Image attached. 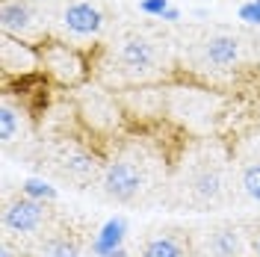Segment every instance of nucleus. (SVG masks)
<instances>
[{"label":"nucleus","mask_w":260,"mask_h":257,"mask_svg":"<svg viewBox=\"0 0 260 257\" xmlns=\"http://www.w3.org/2000/svg\"><path fill=\"white\" fill-rule=\"evenodd\" d=\"M39 71L62 89H80L89 80V59L59 39H45L39 45Z\"/></svg>","instance_id":"obj_1"},{"label":"nucleus","mask_w":260,"mask_h":257,"mask_svg":"<svg viewBox=\"0 0 260 257\" xmlns=\"http://www.w3.org/2000/svg\"><path fill=\"white\" fill-rule=\"evenodd\" d=\"M145 186V169L139 166V160L130 157H115L107 163L104 169V192L107 198H113L118 204H127Z\"/></svg>","instance_id":"obj_2"},{"label":"nucleus","mask_w":260,"mask_h":257,"mask_svg":"<svg viewBox=\"0 0 260 257\" xmlns=\"http://www.w3.org/2000/svg\"><path fill=\"white\" fill-rule=\"evenodd\" d=\"M0 30L12 39H21L27 45H42L48 36L42 30L39 12L32 9V0H3L0 6Z\"/></svg>","instance_id":"obj_3"},{"label":"nucleus","mask_w":260,"mask_h":257,"mask_svg":"<svg viewBox=\"0 0 260 257\" xmlns=\"http://www.w3.org/2000/svg\"><path fill=\"white\" fill-rule=\"evenodd\" d=\"M45 222H48V204L32 201L27 195L12 198V201L6 204V210H3V228H6L9 234H18V237L42 231Z\"/></svg>","instance_id":"obj_4"},{"label":"nucleus","mask_w":260,"mask_h":257,"mask_svg":"<svg viewBox=\"0 0 260 257\" xmlns=\"http://www.w3.org/2000/svg\"><path fill=\"white\" fill-rule=\"evenodd\" d=\"M80 115H83V121H86V127L95 130V133H113L121 124V118H124L118 101L113 95H107V92H92V95L83 98Z\"/></svg>","instance_id":"obj_5"},{"label":"nucleus","mask_w":260,"mask_h":257,"mask_svg":"<svg viewBox=\"0 0 260 257\" xmlns=\"http://www.w3.org/2000/svg\"><path fill=\"white\" fill-rule=\"evenodd\" d=\"M0 62H3V74L6 77H27L32 71H39V48L36 45H27L21 39H12L3 33L0 39Z\"/></svg>","instance_id":"obj_6"},{"label":"nucleus","mask_w":260,"mask_h":257,"mask_svg":"<svg viewBox=\"0 0 260 257\" xmlns=\"http://www.w3.org/2000/svg\"><path fill=\"white\" fill-rule=\"evenodd\" d=\"M118 65L133 77H145L157 68V48L142 36H130L118 48Z\"/></svg>","instance_id":"obj_7"},{"label":"nucleus","mask_w":260,"mask_h":257,"mask_svg":"<svg viewBox=\"0 0 260 257\" xmlns=\"http://www.w3.org/2000/svg\"><path fill=\"white\" fill-rule=\"evenodd\" d=\"M62 24L65 30L74 33V36H95L104 27V12L98 6H92V3H86V0L68 3L62 12Z\"/></svg>","instance_id":"obj_8"},{"label":"nucleus","mask_w":260,"mask_h":257,"mask_svg":"<svg viewBox=\"0 0 260 257\" xmlns=\"http://www.w3.org/2000/svg\"><path fill=\"white\" fill-rule=\"evenodd\" d=\"M124 240H127V219L124 216L107 219L92 237V257H107L118 248H124Z\"/></svg>","instance_id":"obj_9"},{"label":"nucleus","mask_w":260,"mask_h":257,"mask_svg":"<svg viewBox=\"0 0 260 257\" xmlns=\"http://www.w3.org/2000/svg\"><path fill=\"white\" fill-rule=\"evenodd\" d=\"M204 251H207V257H243V234L231 225L213 228V231H207Z\"/></svg>","instance_id":"obj_10"},{"label":"nucleus","mask_w":260,"mask_h":257,"mask_svg":"<svg viewBox=\"0 0 260 257\" xmlns=\"http://www.w3.org/2000/svg\"><path fill=\"white\" fill-rule=\"evenodd\" d=\"M62 172L71 180H80V183H89L95 180L98 172H101V160H98L92 151L86 148H71L62 154Z\"/></svg>","instance_id":"obj_11"},{"label":"nucleus","mask_w":260,"mask_h":257,"mask_svg":"<svg viewBox=\"0 0 260 257\" xmlns=\"http://www.w3.org/2000/svg\"><path fill=\"white\" fill-rule=\"evenodd\" d=\"M204 59L216 68H228L240 59V39L237 36H228V33H219V36H210L204 42Z\"/></svg>","instance_id":"obj_12"},{"label":"nucleus","mask_w":260,"mask_h":257,"mask_svg":"<svg viewBox=\"0 0 260 257\" xmlns=\"http://www.w3.org/2000/svg\"><path fill=\"white\" fill-rule=\"evenodd\" d=\"M24 124H27V110L6 95L3 98V107H0V139L6 145L15 142V136H21Z\"/></svg>","instance_id":"obj_13"},{"label":"nucleus","mask_w":260,"mask_h":257,"mask_svg":"<svg viewBox=\"0 0 260 257\" xmlns=\"http://www.w3.org/2000/svg\"><path fill=\"white\" fill-rule=\"evenodd\" d=\"M192 195L201 201H216L222 195V172L219 166H201L192 175Z\"/></svg>","instance_id":"obj_14"},{"label":"nucleus","mask_w":260,"mask_h":257,"mask_svg":"<svg viewBox=\"0 0 260 257\" xmlns=\"http://www.w3.org/2000/svg\"><path fill=\"white\" fill-rule=\"evenodd\" d=\"M142 257H186V242L175 234H157L142 245Z\"/></svg>","instance_id":"obj_15"},{"label":"nucleus","mask_w":260,"mask_h":257,"mask_svg":"<svg viewBox=\"0 0 260 257\" xmlns=\"http://www.w3.org/2000/svg\"><path fill=\"white\" fill-rule=\"evenodd\" d=\"M42 257H80V242L71 234H56L45 242Z\"/></svg>","instance_id":"obj_16"},{"label":"nucleus","mask_w":260,"mask_h":257,"mask_svg":"<svg viewBox=\"0 0 260 257\" xmlns=\"http://www.w3.org/2000/svg\"><path fill=\"white\" fill-rule=\"evenodd\" d=\"M21 195H27L32 201H42V204H53L59 192H56V186L48 183L45 177H27L24 183H21Z\"/></svg>","instance_id":"obj_17"},{"label":"nucleus","mask_w":260,"mask_h":257,"mask_svg":"<svg viewBox=\"0 0 260 257\" xmlns=\"http://www.w3.org/2000/svg\"><path fill=\"white\" fill-rule=\"evenodd\" d=\"M240 183H243V192L251 198V201H257L260 204V163H248L243 169V175H240Z\"/></svg>","instance_id":"obj_18"},{"label":"nucleus","mask_w":260,"mask_h":257,"mask_svg":"<svg viewBox=\"0 0 260 257\" xmlns=\"http://www.w3.org/2000/svg\"><path fill=\"white\" fill-rule=\"evenodd\" d=\"M237 18L243 24H248V27H260V0H245L237 9Z\"/></svg>","instance_id":"obj_19"},{"label":"nucleus","mask_w":260,"mask_h":257,"mask_svg":"<svg viewBox=\"0 0 260 257\" xmlns=\"http://www.w3.org/2000/svg\"><path fill=\"white\" fill-rule=\"evenodd\" d=\"M169 9H172L169 0H139V12H142V15H151V18H160V21Z\"/></svg>","instance_id":"obj_20"},{"label":"nucleus","mask_w":260,"mask_h":257,"mask_svg":"<svg viewBox=\"0 0 260 257\" xmlns=\"http://www.w3.org/2000/svg\"><path fill=\"white\" fill-rule=\"evenodd\" d=\"M162 21H169V24H175V21H180V9H175V6H172V9H169V12L162 15Z\"/></svg>","instance_id":"obj_21"},{"label":"nucleus","mask_w":260,"mask_h":257,"mask_svg":"<svg viewBox=\"0 0 260 257\" xmlns=\"http://www.w3.org/2000/svg\"><path fill=\"white\" fill-rule=\"evenodd\" d=\"M0 257H15V251L9 248V242H3V248H0Z\"/></svg>","instance_id":"obj_22"},{"label":"nucleus","mask_w":260,"mask_h":257,"mask_svg":"<svg viewBox=\"0 0 260 257\" xmlns=\"http://www.w3.org/2000/svg\"><path fill=\"white\" fill-rule=\"evenodd\" d=\"M107 257H130V254H127V248H118V251H113V254H107Z\"/></svg>","instance_id":"obj_23"},{"label":"nucleus","mask_w":260,"mask_h":257,"mask_svg":"<svg viewBox=\"0 0 260 257\" xmlns=\"http://www.w3.org/2000/svg\"><path fill=\"white\" fill-rule=\"evenodd\" d=\"M254 254L260 257V237H257V240H254Z\"/></svg>","instance_id":"obj_24"}]
</instances>
